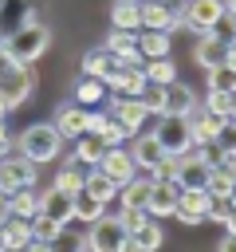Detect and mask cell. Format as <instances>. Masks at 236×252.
Segmentation results:
<instances>
[{
  "label": "cell",
  "instance_id": "obj_1",
  "mask_svg": "<svg viewBox=\"0 0 236 252\" xmlns=\"http://www.w3.org/2000/svg\"><path fill=\"white\" fill-rule=\"evenodd\" d=\"M0 47H4V55H8V59L24 63V67H31V63H39V59L47 55V47H51V28H47L43 20H31V24L16 28L12 35H4V39H0Z\"/></svg>",
  "mask_w": 236,
  "mask_h": 252
},
{
  "label": "cell",
  "instance_id": "obj_2",
  "mask_svg": "<svg viewBox=\"0 0 236 252\" xmlns=\"http://www.w3.org/2000/svg\"><path fill=\"white\" fill-rule=\"evenodd\" d=\"M59 146H63V138H59L55 122H31V126L16 138V150H20L24 158H31L35 165L55 161V158H59Z\"/></svg>",
  "mask_w": 236,
  "mask_h": 252
},
{
  "label": "cell",
  "instance_id": "obj_3",
  "mask_svg": "<svg viewBox=\"0 0 236 252\" xmlns=\"http://www.w3.org/2000/svg\"><path fill=\"white\" fill-rule=\"evenodd\" d=\"M35 161L31 158H24L20 150L12 154V142H4L0 146V189L4 193H16V189H24V185H35Z\"/></svg>",
  "mask_w": 236,
  "mask_h": 252
},
{
  "label": "cell",
  "instance_id": "obj_4",
  "mask_svg": "<svg viewBox=\"0 0 236 252\" xmlns=\"http://www.w3.org/2000/svg\"><path fill=\"white\" fill-rule=\"evenodd\" d=\"M83 236H87V248H90V252H122V248H126V228H122L118 213H114V217H110V213L94 217Z\"/></svg>",
  "mask_w": 236,
  "mask_h": 252
},
{
  "label": "cell",
  "instance_id": "obj_5",
  "mask_svg": "<svg viewBox=\"0 0 236 252\" xmlns=\"http://www.w3.org/2000/svg\"><path fill=\"white\" fill-rule=\"evenodd\" d=\"M153 138L161 142L165 154H185L193 150V130H189V118L185 114H157V126H153Z\"/></svg>",
  "mask_w": 236,
  "mask_h": 252
},
{
  "label": "cell",
  "instance_id": "obj_6",
  "mask_svg": "<svg viewBox=\"0 0 236 252\" xmlns=\"http://www.w3.org/2000/svg\"><path fill=\"white\" fill-rule=\"evenodd\" d=\"M146 83H149V79H146L142 63H114L110 75H106V91H110V94H142Z\"/></svg>",
  "mask_w": 236,
  "mask_h": 252
},
{
  "label": "cell",
  "instance_id": "obj_7",
  "mask_svg": "<svg viewBox=\"0 0 236 252\" xmlns=\"http://www.w3.org/2000/svg\"><path fill=\"white\" fill-rule=\"evenodd\" d=\"M98 169H102L114 185H122V181H130V177L138 173L134 154H130V146H126V142H122V146H106V150H102V158H98Z\"/></svg>",
  "mask_w": 236,
  "mask_h": 252
},
{
  "label": "cell",
  "instance_id": "obj_8",
  "mask_svg": "<svg viewBox=\"0 0 236 252\" xmlns=\"http://www.w3.org/2000/svg\"><path fill=\"white\" fill-rule=\"evenodd\" d=\"M208 161L201 158V150L193 146V150H185V154H177V161H173V181L181 185V189H189V185H205L208 181Z\"/></svg>",
  "mask_w": 236,
  "mask_h": 252
},
{
  "label": "cell",
  "instance_id": "obj_9",
  "mask_svg": "<svg viewBox=\"0 0 236 252\" xmlns=\"http://www.w3.org/2000/svg\"><path fill=\"white\" fill-rule=\"evenodd\" d=\"M208 189L205 185H189V189H181V197H177V220L181 224H201V220H208Z\"/></svg>",
  "mask_w": 236,
  "mask_h": 252
},
{
  "label": "cell",
  "instance_id": "obj_10",
  "mask_svg": "<svg viewBox=\"0 0 236 252\" xmlns=\"http://www.w3.org/2000/svg\"><path fill=\"white\" fill-rule=\"evenodd\" d=\"M106 110H110V114H114V118H118V122H122V126L130 130V138H134V134L142 130V122L149 118L138 94H110V102H106Z\"/></svg>",
  "mask_w": 236,
  "mask_h": 252
},
{
  "label": "cell",
  "instance_id": "obj_11",
  "mask_svg": "<svg viewBox=\"0 0 236 252\" xmlns=\"http://www.w3.org/2000/svg\"><path fill=\"white\" fill-rule=\"evenodd\" d=\"M224 16V0H189L185 4V32H208Z\"/></svg>",
  "mask_w": 236,
  "mask_h": 252
},
{
  "label": "cell",
  "instance_id": "obj_12",
  "mask_svg": "<svg viewBox=\"0 0 236 252\" xmlns=\"http://www.w3.org/2000/svg\"><path fill=\"white\" fill-rule=\"evenodd\" d=\"M102 47L114 55V63H146L142 51H138V32H126V28H110Z\"/></svg>",
  "mask_w": 236,
  "mask_h": 252
},
{
  "label": "cell",
  "instance_id": "obj_13",
  "mask_svg": "<svg viewBox=\"0 0 236 252\" xmlns=\"http://www.w3.org/2000/svg\"><path fill=\"white\" fill-rule=\"evenodd\" d=\"M39 213H47V217H55L59 224H67V220H75V193H67V189H59V185H47V189L39 193Z\"/></svg>",
  "mask_w": 236,
  "mask_h": 252
},
{
  "label": "cell",
  "instance_id": "obj_14",
  "mask_svg": "<svg viewBox=\"0 0 236 252\" xmlns=\"http://www.w3.org/2000/svg\"><path fill=\"white\" fill-rule=\"evenodd\" d=\"M51 122H55V130H59V138H63V142H75V138L87 130V106H79V102L71 98V102H63V106L55 110V118H51Z\"/></svg>",
  "mask_w": 236,
  "mask_h": 252
},
{
  "label": "cell",
  "instance_id": "obj_15",
  "mask_svg": "<svg viewBox=\"0 0 236 252\" xmlns=\"http://www.w3.org/2000/svg\"><path fill=\"white\" fill-rule=\"evenodd\" d=\"M35 20V0H0V39Z\"/></svg>",
  "mask_w": 236,
  "mask_h": 252
},
{
  "label": "cell",
  "instance_id": "obj_16",
  "mask_svg": "<svg viewBox=\"0 0 236 252\" xmlns=\"http://www.w3.org/2000/svg\"><path fill=\"white\" fill-rule=\"evenodd\" d=\"M177 197H181V185L177 181H153L149 201H146V213L149 217H173L177 213Z\"/></svg>",
  "mask_w": 236,
  "mask_h": 252
},
{
  "label": "cell",
  "instance_id": "obj_17",
  "mask_svg": "<svg viewBox=\"0 0 236 252\" xmlns=\"http://www.w3.org/2000/svg\"><path fill=\"white\" fill-rule=\"evenodd\" d=\"M197 106H201V102H197V91H193V87H185V83H177V79L165 83V110H161V114H185V118H189Z\"/></svg>",
  "mask_w": 236,
  "mask_h": 252
},
{
  "label": "cell",
  "instance_id": "obj_18",
  "mask_svg": "<svg viewBox=\"0 0 236 252\" xmlns=\"http://www.w3.org/2000/svg\"><path fill=\"white\" fill-rule=\"evenodd\" d=\"M149 189H153V177H149V173H134L130 181H122V185H118V201H122V209H146Z\"/></svg>",
  "mask_w": 236,
  "mask_h": 252
},
{
  "label": "cell",
  "instance_id": "obj_19",
  "mask_svg": "<svg viewBox=\"0 0 236 252\" xmlns=\"http://www.w3.org/2000/svg\"><path fill=\"white\" fill-rule=\"evenodd\" d=\"M130 154H134V165H138V169H146V173H149V169H153V165L165 158L161 142H157L153 134H142V130L134 134V146H130Z\"/></svg>",
  "mask_w": 236,
  "mask_h": 252
},
{
  "label": "cell",
  "instance_id": "obj_20",
  "mask_svg": "<svg viewBox=\"0 0 236 252\" xmlns=\"http://www.w3.org/2000/svg\"><path fill=\"white\" fill-rule=\"evenodd\" d=\"M165 244V228L149 217L146 224H138L134 232H126V248H142V252H149V248H161Z\"/></svg>",
  "mask_w": 236,
  "mask_h": 252
},
{
  "label": "cell",
  "instance_id": "obj_21",
  "mask_svg": "<svg viewBox=\"0 0 236 252\" xmlns=\"http://www.w3.org/2000/svg\"><path fill=\"white\" fill-rule=\"evenodd\" d=\"M102 150H106V142H102V134H94V130H83L79 138H75V161L79 165H98V158H102Z\"/></svg>",
  "mask_w": 236,
  "mask_h": 252
},
{
  "label": "cell",
  "instance_id": "obj_22",
  "mask_svg": "<svg viewBox=\"0 0 236 252\" xmlns=\"http://www.w3.org/2000/svg\"><path fill=\"white\" fill-rule=\"evenodd\" d=\"M59 232H63V224H59L55 217H47V213H35V217H31V248H51V244H59Z\"/></svg>",
  "mask_w": 236,
  "mask_h": 252
},
{
  "label": "cell",
  "instance_id": "obj_23",
  "mask_svg": "<svg viewBox=\"0 0 236 252\" xmlns=\"http://www.w3.org/2000/svg\"><path fill=\"white\" fill-rule=\"evenodd\" d=\"M0 240H4V248H31V220L28 217H8L0 224Z\"/></svg>",
  "mask_w": 236,
  "mask_h": 252
},
{
  "label": "cell",
  "instance_id": "obj_24",
  "mask_svg": "<svg viewBox=\"0 0 236 252\" xmlns=\"http://www.w3.org/2000/svg\"><path fill=\"white\" fill-rule=\"evenodd\" d=\"M110 24L126 32H142V0H114L110 4Z\"/></svg>",
  "mask_w": 236,
  "mask_h": 252
},
{
  "label": "cell",
  "instance_id": "obj_25",
  "mask_svg": "<svg viewBox=\"0 0 236 252\" xmlns=\"http://www.w3.org/2000/svg\"><path fill=\"white\" fill-rule=\"evenodd\" d=\"M83 189H87V193H94V197H98V201H106V205L118 197V185H114L98 165H87V173H83Z\"/></svg>",
  "mask_w": 236,
  "mask_h": 252
},
{
  "label": "cell",
  "instance_id": "obj_26",
  "mask_svg": "<svg viewBox=\"0 0 236 252\" xmlns=\"http://www.w3.org/2000/svg\"><path fill=\"white\" fill-rule=\"evenodd\" d=\"M142 28H157V32H169V35H173L169 4H165V0H142Z\"/></svg>",
  "mask_w": 236,
  "mask_h": 252
},
{
  "label": "cell",
  "instance_id": "obj_27",
  "mask_svg": "<svg viewBox=\"0 0 236 252\" xmlns=\"http://www.w3.org/2000/svg\"><path fill=\"white\" fill-rule=\"evenodd\" d=\"M138 51H142V59H157V55H169V32H157V28H142V32H138Z\"/></svg>",
  "mask_w": 236,
  "mask_h": 252
},
{
  "label": "cell",
  "instance_id": "obj_28",
  "mask_svg": "<svg viewBox=\"0 0 236 252\" xmlns=\"http://www.w3.org/2000/svg\"><path fill=\"white\" fill-rule=\"evenodd\" d=\"M110 67H114V55H110L106 47H90V51L83 55V63H79V71H83V75H90V79H102V83H106Z\"/></svg>",
  "mask_w": 236,
  "mask_h": 252
},
{
  "label": "cell",
  "instance_id": "obj_29",
  "mask_svg": "<svg viewBox=\"0 0 236 252\" xmlns=\"http://www.w3.org/2000/svg\"><path fill=\"white\" fill-rule=\"evenodd\" d=\"M71 98H75L79 106H102V98H106V83L83 75V79L75 83V94H71Z\"/></svg>",
  "mask_w": 236,
  "mask_h": 252
},
{
  "label": "cell",
  "instance_id": "obj_30",
  "mask_svg": "<svg viewBox=\"0 0 236 252\" xmlns=\"http://www.w3.org/2000/svg\"><path fill=\"white\" fill-rule=\"evenodd\" d=\"M8 205H12V217H35L39 213V193L31 189V185H24V189H16V193H8Z\"/></svg>",
  "mask_w": 236,
  "mask_h": 252
},
{
  "label": "cell",
  "instance_id": "obj_31",
  "mask_svg": "<svg viewBox=\"0 0 236 252\" xmlns=\"http://www.w3.org/2000/svg\"><path fill=\"white\" fill-rule=\"evenodd\" d=\"M142 71H146V79H149V83H161V87L177 79V67H173V59H169V55L146 59V63H142Z\"/></svg>",
  "mask_w": 236,
  "mask_h": 252
},
{
  "label": "cell",
  "instance_id": "obj_32",
  "mask_svg": "<svg viewBox=\"0 0 236 252\" xmlns=\"http://www.w3.org/2000/svg\"><path fill=\"white\" fill-rule=\"evenodd\" d=\"M102 213H106V201H98V197H94V193H87V189H79V193H75V217H79V220H87V224H90V220H94V217H102Z\"/></svg>",
  "mask_w": 236,
  "mask_h": 252
},
{
  "label": "cell",
  "instance_id": "obj_33",
  "mask_svg": "<svg viewBox=\"0 0 236 252\" xmlns=\"http://www.w3.org/2000/svg\"><path fill=\"white\" fill-rule=\"evenodd\" d=\"M205 75H208V91H228V94L236 91V71H232L228 63H216V67H208Z\"/></svg>",
  "mask_w": 236,
  "mask_h": 252
},
{
  "label": "cell",
  "instance_id": "obj_34",
  "mask_svg": "<svg viewBox=\"0 0 236 252\" xmlns=\"http://www.w3.org/2000/svg\"><path fill=\"white\" fill-rule=\"evenodd\" d=\"M138 98H142V106H146L149 118H157V114L165 110V87H161V83H146V91H142Z\"/></svg>",
  "mask_w": 236,
  "mask_h": 252
},
{
  "label": "cell",
  "instance_id": "obj_35",
  "mask_svg": "<svg viewBox=\"0 0 236 252\" xmlns=\"http://www.w3.org/2000/svg\"><path fill=\"white\" fill-rule=\"evenodd\" d=\"M212 146H216L224 158H236V118H224V122H220V130H216Z\"/></svg>",
  "mask_w": 236,
  "mask_h": 252
},
{
  "label": "cell",
  "instance_id": "obj_36",
  "mask_svg": "<svg viewBox=\"0 0 236 252\" xmlns=\"http://www.w3.org/2000/svg\"><path fill=\"white\" fill-rule=\"evenodd\" d=\"M201 106H205V110H212V114H220V118H228V106H232V94H228V91H208Z\"/></svg>",
  "mask_w": 236,
  "mask_h": 252
},
{
  "label": "cell",
  "instance_id": "obj_37",
  "mask_svg": "<svg viewBox=\"0 0 236 252\" xmlns=\"http://www.w3.org/2000/svg\"><path fill=\"white\" fill-rule=\"evenodd\" d=\"M102 142H106V146H122V142H130V130L110 114V118H106V126H102Z\"/></svg>",
  "mask_w": 236,
  "mask_h": 252
},
{
  "label": "cell",
  "instance_id": "obj_38",
  "mask_svg": "<svg viewBox=\"0 0 236 252\" xmlns=\"http://www.w3.org/2000/svg\"><path fill=\"white\" fill-rule=\"evenodd\" d=\"M118 220H122V228H126V232H134L138 224H146V220H149V213H146V209H122V213H118Z\"/></svg>",
  "mask_w": 236,
  "mask_h": 252
},
{
  "label": "cell",
  "instance_id": "obj_39",
  "mask_svg": "<svg viewBox=\"0 0 236 252\" xmlns=\"http://www.w3.org/2000/svg\"><path fill=\"white\" fill-rule=\"evenodd\" d=\"M106 118H110V110H87V130H94V134H102V126H106Z\"/></svg>",
  "mask_w": 236,
  "mask_h": 252
},
{
  "label": "cell",
  "instance_id": "obj_40",
  "mask_svg": "<svg viewBox=\"0 0 236 252\" xmlns=\"http://www.w3.org/2000/svg\"><path fill=\"white\" fill-rule=\"evenodd\" d=\"M8 217H12V205H8V193H4V189H0V224H4V220H8Z\"/></svg>",
  "mask_w": 236,
  "mask_h": 252
},
{
  "label": "cell",
  "instance_id": "obj_41",
  "mask_svg": "<svg viewBox=\"0 0 236 252\" xmlns=\"http://www.w3.org/2000/svg\"><path fill=\"white\" fill-rule=\"evenodd\" d=\"M224 63H228V67L236 71V39H232V47H228V55H224Z\"/></svg>",
  "mask_w": 236,
  "mask_h": 252
},
{
  "label": "cell",
  "instance_id": "obj_42",
  "mask_svg": "<svg viewBox=\"0 0 236 252\" xmlns=\"http://www.w3.org/2000/svg\"><path fill=\"white\" fill-rule=\"evenodd\" d=\"M224 232H232V236H236V209L228 213V220H224Z\"/></svg>",
  "mask_w": 236,
  "mask_h": 252
},
{
  "label": "cell",
  "instance_id": "obj_43",
  "mask_svg": "<svg viewBox=\"0 0 236 252\" xmlns=\"http://www.w3.org/2000/svg\"><path fill=\"white\" fill-rule=\"evenodd\" d=\"M8 142V122H4V114H0V146Z\"/></svg>",
  "mask_w": 236,
  "mask_h": 252
},
{
  "label": "cell",
  "instance_id": "obj_44",
  "mask_svg": "<svg viewBox=\"0 0 236 252\" xmlns=\"http://www.w3.org/2000/svg\"><path fill=\"white\" fill-rule=\"evenodd\" d=\"M224 12H228V16H236V0H224Z\"/></svg>",
  "mask_w": 236,
  "mask_h": 252
},
{
  "label": "cell",
  "instance_id": "obj_45",
  "mask_svg": "<svg viewBox=\"0 0 236 252\" xmlns=\"http://www.w3.org/2000/svg\"><path fill=\"white\" fill-rule=\"evenodd\" d=\"M228 118H236V91H232V106H228Z\"/></svg>",
  "mask_w": 236,
  "mask_h": 252
},
{
  "label": "cell",
  "instance_id": "obj_46",
  "mask_svg": "<svg viewBox=\"0 0 236 252\" xmlns=\"http://www.w3.org/2000/svg\"><path fill=\"white\" fill-rule=\"evenodd\" d=\"M0 114H8V98L4 94H0Z\"/></svg>",
  "mask_w": 236,
  "mask_h": 252
},
{
  "label": "cell",
  "instance_id": "obj_47",
  "mask_svg": "<svg viewBox=\"0 0 236 252\" xmlns=\"http://www.w3.org/2000/svg\"><path fill=\"white\" fill-rule=\"evenodd\" d=\"M228 201H232V209H236V185H232V193H228Z\"/></svg>",
  "mask_w": 236,
  "mask_h": 252
},
{
  "label": "cell",
  "instance_id": "obj_48",
  "mask_svg": "<svg viewBox=\"0 0 236 252\" xmlns=\"http://www.w3.org/2000/svg\"><path fill=\"white\" fill-rule=\"evenodd\" d=\"M0 248H4V240H0Z\"/></svg>",
  "mask_w": 236,
  "mask_h": 252
}]
</instances>
